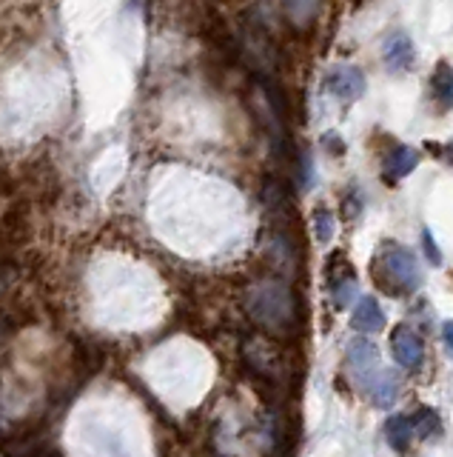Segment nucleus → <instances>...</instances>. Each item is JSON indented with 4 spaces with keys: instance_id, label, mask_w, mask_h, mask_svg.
I'll return each instance as SVG.
<instances>
[{
    "instance_id": "1",
    "label": "nucleus",
    "mask_w": 453,
    "mask_h": 457,
    "mask_svg": "<svg viewBox=\"0 0 453 457\" xmlns=\"http://www.w3.org/2000/svg\"><path fill=\"white\" fill-rule=\"evenodd\" d=\"M245 309L251 321L260 323L265 332L288 335L296 326V303L291 289L282 281H257L245 291Z\"/></svg>"
},
{
    "instance_id": "2",
    "label": "nucleus",
    "mask_w": 453,
    "mask_h": 457,
    "mask_svg": "<svg viewBox=\"0 0 453 457\" xmlns=\"http://www.w3.org/2000/svg\"><path fill=\"white\" fill-rule=\"evenodd\" d=\"M377 283H382L394 295H411L419 289V263L411 249H403L396 244H385L377 255Z\"/></svg>"
},
{
    "instance_id": "3",
    "label": "nucleus",
    "mask_w": 453,
    "mask_h": 457,
    "mask_svg": "<svg viewBox=\"0 0 453 457\" xmlns=\"http://www.w3.org/2000/svg\"><path fill=\"white\" fill-rule=\"evenodd\" d=\"M242 358L257 375H265L271 380H280L286 375V354L274 340L265 335H251L242 346Z\"/></svg>"
},
{
    "instance_id": "4",
    "label": "nucleus",
    "mask_w": 453,
    "mask_h": 457,
    "mask_svg": "<svg viewBox=\"0 0 453 457\" xmlns=\"http://www.w3.org/2000/svg\"><path fill=\"white\" fill-rule=\"evenodd\" d=\"M326 83H328V92L334 97L345 100V104H351V100L365 95V86H368L365 74H362V69H357V66H334L328 72Z\"/></svg>"
},
{
    "instance_id": "5",
    "label": "nucleus",
    "mask_w": 453,
    "mask_h": 457,
    "mask_svg": "<svg viewBox=\"0 0 453 457\" xmlns=\"http://www.w3.org/2000/svg\"><path fill=\"white\" fill-rule=\"evenodd\" d=\"M391 349H394L396 363L403 366V369L417 372L419 366H422V360H425V346H422V340H419V335L413 332V329H408V326L394 329V335H391Z\"/></svg>"
},
{
    "instance_id": "6",
    "label": "nucleus",
    "mask_w": 453,
    "mask_h": 457,
    "mask_svg": "<svg viewBox=\"0 0 453 457\" xmlns=\"http://www.w3.org/2000/svg\"><path fill=\"white\" fill-rule=\"evenodd\" d=\"M348 363H351V369H354L359 383L365 386L368 380L380 372V352L371 340L357 337V340L348 343Z\"/></svg>"
},
{
    "instance_id": "7",
    "label": "nucleus",
    "mask_w": 453,
    "mask_h": 457,
    "mask_svg": "<svg viewBox=\"0 0 453 457\" xmlns=\"http://www.w3.org/2000/svg\"><path fill=\"white\" fill-rule=\"evenodd\" d=\"M413 58H417V52H413L411 37L403 29L391 32L382 41V60L391 72H408L413 66Z\"/></svg>"
},
{
    "instance_id": "8",
    "label": "nucleus",
    "mask_w": 453,
    "mask_h": 457,
    "mask_svg": "<svg viewBox=\"0 0 453 457\" xmlns=\"http://www.w3.org/2000/svg\"><path fill=\"white\" fill-rule=\"evenodd\" d=\"M365 389H368L373 406H380V409H391V406L396 403V398H399V389H403V383H399V375L394 369H380L365 383Z\"/></svg>"
},
{
    "instance_id": "9",
    "label": "nucleus",
    "mask_w": 453,
    "mask_h": 457,
    "mask_svg": "<svg viewBox=\"0 0 453 457\" xmlns=\"http://www.w3.org/2000/svg\"><path fill=\"white\" fill-rule=\"evenodd\" d=\"M351 326L357 329V332H380V329L385 326V312L382 306L373 298H362L357 303L354 309V317H351Z\"/></svg>"
},
{
    "instance_id": "10",
    "label": "nucleus",
    "mask_w": 453,
    "mask_h": 457,
    "mask_svg": "<svg viewBox=\"0 0 453 457\" xmlns=\"http://www.w3.org/2000/svg\"><path fill=\"white\" fill-rule=\"evenodd\" d=\"M354 291H357V275L345 260H340V272L334 269L331 275V298L336 303V309H345L354 300Z\"/></svg>"
},
{
    "instance_id": "11",
    "label": "nucleus",
    "mask_w": 453,
    "mask_h": 457,
    "mask_svg": "<svg viewBox=\"0 0 453 457\" xmlns=\"http://www.w3.org/2000/svg\"><path fill=\"white\" fill-rule=\"evenodd\" d=\"M417 163H419V155L411 146H394L385 158V174L391 177V181H403L405 174L417 169Z\"/></svg>"
},
{
    "instance_id": "12",
    "label": "nucleus",
    "mask_w": 453,
    "mask_h": 457,
    "mask_svg": "<svg viewBox=\"0 0 453 457\" xmlns=\"http://www.w3.org/2000/svg\"><path fill=\"white\" fill-rule=\"evenodd\" d=\"M413 435H417V429H413V417H408V414L388 417V423H385V440L391 443L394 449H408V443H411Z\"/></svg>"
},
{
    "instance_id": "13",
    "label": "nucleus",
    "mask_w": 453,
    "mask_h": 457,
    "mask_svg": "<svg viewBox=\"0 0 453 457\" xmlns=\"http://www.w3.org/2000/svg\"><path fill=\"white\" fill-rule=\"evenodd\" d=\"M431 89L442 106L453 109V66H439L431 78Z\"/></svg>"
},
{
    "instance_id": "14",
    "label": "nucleus",
    "mask_w": 453,
    "mask_h": 457,
    "mask_svg": "<svg viewBox=\"0 0 453 457\" xmlns=\"http://www.w3.org/2000/svg\"><path fill=\"white\" fill-rule=\"evenodd\" d=\"M314 232H317V240H319V244H328V240L334 237V232H336L334 212L319 209V212L314 214Z\"/></svg>"
},
{
    "instance_id": "15",
    "label": "nucleus",
    "mask_w": 453,
    "mask_h": 457,
    "mask_svg": "<svg viewBox=\"0 0 453 457\" xmlns=\"http://www.w3.org/2000/svg\"><path fill=\"white\" fill-rule=\"evenodd\" d=\"M413 429H417V435H434V431H439V417H436V412H431V409H422L417 417H413Z\"/></svg>"
},
{
    "instance_id": "16",
    "label": "nucleus",
    "mask_w": 453,
    "mask_h": 457,
    "mask_svg": "<svg viewBox=\"0 0 453 457\" xmlns=\"http://www.w3.org/2000/svg\"><path fill=\"white\" fill-rule=\"evenodd\" d=\"M422 246H425V252H428V260H431L434 266H439V260H442V258H439V249H436L434 235L428 232V228H425V232H422Z\"/></svg>"
},
{
    "instance_id": "17",
    "label": "nucleus",
    "mask_w": 453,
    "mask_h": 457,
    "mask_svg": "<svg viewBox=\"0 0 453 457\" xmlns=\"http://www.w3.org/2000/svg\"><path fill=\"white\" fill-rule=\"evenodd\" d=\"M442 337H445V343H448V349L453 352V321H448V323L442 326Z\"/></svg>"
},
{
    "instance_id": "18",
    "label": "nucleus",
    "mask_w": 453,
    "mask_h": 457,
    "mask_svg": "<svg viewBox=\"0 0 453 457\" xmlns=\"http://www.w3.org/2000/svg\"><path fill=\"white\" fill-rule=\"evenodd\" d=\"M4 354H6V329L0 323V360H4Z\"/></svg>"
},
{
    "instance_id": "19",
    "label": "nucleus",
    "mask_w": 453,
    "mask_h": 457,
    "mask_svg": "<svg viewBox=\"0 0 453 457\" xmlns=\"http://www.w3.org/2000/svg\"><path fill=\"white\" fill-rule=\"evenodd\" d=\"M37 457H55V454H49V452H43V454H37Z\"/></svg>"
}]
</instances>
